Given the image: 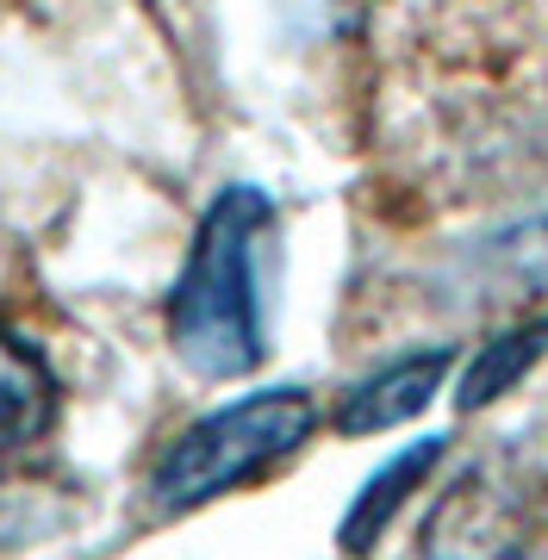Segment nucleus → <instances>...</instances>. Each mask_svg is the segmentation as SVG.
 Here are the masks:
<instances>
[{"instance_id": "obj_1", "label": "nucleus", "mask_w": 548, "mask_h": 560, "mask_svg": "<svg viewBox=\"0 0 548 560\" xmlns=\"http://www.w3.org/2000/svg\"><path fill=\"white\" fill-rule=\"evenodd\" d=\"M275 237V200L263 187H224L200 212L187 261L168 293V342L200 381H244L268 355L263 256Z\"/></svg>"}, {"instance_id": "obj_2", "label": "nucleus", "mask_w": 548, "mask_h": 560, "mask_svg": "<svg viewBox=\"0 0 548 560\" xmlns=\"http://www.w3.org/2000/svg\"><path fill=\"white\" fill-rule=\"evenodd\" d=\"M318 405L305 386H268L249 399L224 405L212 418L187 423L182 436L163 448V460L150 467V499L163 511H194L206 499H224L231 486L268 474L275 460H287L312 436Z\"/></svg>"}, {"instance_id": "obj_3", "label": "nucleus", "mask_w": 548, "mask_h": 560, "mask_svg": "<svg viewBox=\"0 0 548 560\" xmlns=\"http://www.w3.org/2000/svg\"><path fill=\"white\" fill-rule=\"evenodd\" d=\"M424 560H548V480L524 460H480L424 523Z\"/></svg>"}, {"instance_id": "obj_4", "label": "nucleus", "mask_w": 548, "mask_h": 560, "mask_svg": "<svg viewBox=\"0 0 548 560\" xmlns=\"http://www.w3.org/2000/svg\"><path fill=\"white\" fill-rule=\"evenodd\" d=\"M448 368H455L448 349H411V355L386 361V368H374L368 381L349 386L330 423H337L343 436H381V430H399V423H411L418 411H430V399H436L443 381H448Z\"/></svg>"}, {"instance_id": "obj_5", "label": "nucleus", "mask_w": 548, "mask_h": 560, "mask_svg": "<svg viewBox=\"0 0 548 560\" xmlns=\"http://www.w3.org/2000/svg\"><path fill=\"white\" fill-rule=\"evenodd\" d=\"M57 423V374L20 330L0 324V455L32 448Z\"/></svg>"}, {"instance_id": "obj_6", "label": "nucleus", "mask_w": 548, "mask_h": 560, "mask_svg": "<svg viewBox=\"0 0 548 560\" xmlns=\"http://www.w3.org/2000/svg\"><path fill=\"white\" fill-rule=\"evenodd\" d=\"M436 460H443V436H424V442H411L406 455L386 460L381 474H368V486L355 492L343 529H337V548H343V555H368V548L386 536V523L399 517V504L436 474Z\"/></svg>"}, {"instance_id": "obj_7", "label": "nucleus", "mask_w": 548, "mask_h": 560, "mask_svg": "<svg viewBox=\"0 0 548 560\" xmlns=\"http://www.w3.org/2000/svg\"><path fill=\"white\" fill-rule=\"evenodd\" d=\"M543 349H548V318H524V324L492 330L474 349V361L462 368V381H455V411H487L492 399H505L511 386L543 361Z\"/></svg>"}, {"instance_id": "obj_8", "label": "nucleus", "mask_w": 548, "mask_h": 560, "mask_svg": "<svg viewBox=\"0 0 548 560\" xmlns=\"http://www.w3.org/2000/svg\"><path fill=\"white\" fill-rule=\"evenodd\" d=\"M492 261H499V275H511L524 293H548V219H524L517 231H505L499 249H492Z\"/></svg>"}]
</instances>
